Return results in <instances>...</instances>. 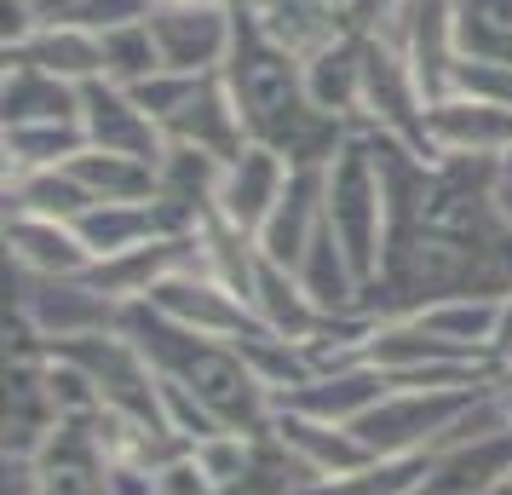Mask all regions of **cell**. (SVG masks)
<instances>
[{"instance_id": "obj_1", "label": "cell", "mask_w": 512, "mask_h": 495, "mask_svg": "<svg viewBox=\"0 0 512 495\" xmlns=\"http://www.w3.org/2000/svg\"><path fill=\"white\" fill-rule=\"evenodd\" d=\"M225 81H231L236 110L248 121V139L271 144L277 156H288V167H328L340 156V144L357 133V127L323 116L311 104L305 64L288 58L277 41H265L248 12L236 24V47H231V64H225Z\"/></svg>"}, {"instance_id": "obj_2", "label": "cell", "mask_w": 512, "mask_h": 495, "mask_svg": "<svg viewBox=\"0 0 512 495\" xmlns=\"http://www.w3.org/2000/svg\"><path fill=\"white\" fill-rule=\"evenodd\" d=\"M121 334L156 363V375L179 380L225 432H248V438H265V432H271L277 398H271V386L254 375V363L242 357V346L179 329V323H167L162 311H150L144 300L121 306Z\"/></svg>"}, {"instance_id": "obj_3", "label": "cell", "mask_w": 512, "mask_h": 495, "mask_svg": "<svg viewBox=\"0 0 512 495\" xmlns=\"http://www.w3.org/2000/svg\"><path fill=\"white\" fill-rule=\"evenodd\" d=\"M507 380L495 386H392L386 398L374 403L363 421L351 426L369 455H426V449H449L461 438V421L489 398L501 392Z\"/></svg>"}, {"instance_id": "obj_4", "label": "cell", "mask_w": 512, "mask_h": 495, "mask_svg": "<svg viewBox=\"0 0 512 495\" xmlns=\"http://www.w3.org/2000/svg\"><path fill=\"white\" fill-rule=\"evenodd\" d=\"M323 225L334 242L346 248L351 271L363 277V288L380 277L386 265V236H392V208H386V185L374 173V156L363 133H351L340 144V156L328 162V196H323Z\"/></svg>"}, {"instance_id": "obj_5", "label": "cell", "mask_w": 512, "mask_h": 495, "mask_svg": "<svg viewBox=\"0 0 512 495\" xmlns=\"http://www.w3.org/2000/svg\"><path fill=\"white\" fill-rule=\"evenodd\" d=\"M236 12L231 0H150V35L162 47V70L213 75L231 64L236 47Z\"/></svg>"}, {"instance_id": "obj_6", "label": "cell", "mask_w": 512, "mask_h": 495, "mask_svg": "<svg viewBox=\"0 0 512 495\" xmlns=\"http://www.w3.org/2000/svg\"><path fill=\"white\" fill-rule=\"evenodd\" d=\"M144 306L162 311L167 323H179V329L208 334V340H231V346L259 329V311L248 306L242 294H231L208 265H190V271L162 277V283L144 294Z\"/></svg>"}, {"instance_id": "obj_7", "label": "cell", "mask_w": 512, "mask_h": 495, "mask_svg": "<svg viewBox=\"0 0 512 495\" xmlns=\"http://www.w3.org/2000/svg\"><path fill=\"white\" fill-rule=\"evenodd\" d=\"M426 150L432 156H484V162H507L512 156V110L484 104V98L449 93L426 104Z\"/></svg>"}, {"instance_id": "obj_8", "label": "cell", "mask_w": 512, "mask_h": 495, "mask_svg": "<svg viewBox=\"0 0 512 495\" xmlns=\"http://www.w3.org/2000/svg\"><path fill=\"white\" fill-rule=\"evenodd\" d=\"M81 127L93 150H121V156H144V162L162 167L167 133L139 110V98L116 87V81H87L81 87Z\"/></svg>"}, {"instance_id": "obj_9", "label": "cell", "mask_w": 512, "mask_h": 495, "mask_svg": "<svg viewBox=\"0 0 512 495\" xmlns=\"http://www.w3.org/2000/svg\"><path fill=\"white\" fill-rule=\"evenodd\" d=\"M167 144H190V150H208V156H219V162H231V156H242L248 150V121H242V110H236V93L231 81H225V70H213L196 81V93L185 98V110L162 127Z\"/></svg>"}, {"instance_id": "obj_10", "label": "cell", "mask_w": 512, "mask_h": 495, "mask_svg": "<svg viewBox=\"0 0 512 495\" xmlns=\"http://www.w3.org/2000/svg\"><path fill=\"white\" fill-rule=\"evenodd\" d=\"M288 156H277L271 144H248L242 156L225 162V179H219V196H213V213H225L231 225H242L248 236H259V225L271 219V208L288 190Z\"/></svg>"}, {"instance_id": "obj_11", "label": "cell", "mask_w": 512, "mask_h": 495, "mask_svg": "<svg viewBox=\"0 0 512 495\" xmlns=\"http://www.w3.org/2000/svg\"><path fill=\"white\" fill-rule=\"evenodd\" d=\"M248 18L259 24L265 41H277L288 58L311 64L317 52H328L334 41L351 35V18H346V0H254Z\"/></svg>"}, {"instance_id": "obj_12", "label": "cell", "mask_w": 512, "mask_h": 495, "mask_svg": "<svg viewBox=\"0 0 512 495\" xmlns=\"http://www.w3.org/2000/svg\"><path fill=\"white\" fill-rule=\"evenodd\" d=\"M323 196H328V167H294L282 202L259 225V254L294 271L305 260V248H311V236L323 231Z\"/></svg>"}, {"instance_id": "obj_13", "label": "cell", "mask_w": 512, "mask_h": 495, "mask_svg": "<svg viewBox=\"0 0 512 495\" xmlns=\"http://www.w3.org/2000/svg\"><path fill=\"white\" fill-rule=\"evenodd\" d=\"M6 248L24 277H87L93 248L81 242L70 219H41V213H6Z\"/></svg>"}, {"instance_id": "obj_14", "label": "cell", "mask_w": 512, "mask_h": 495, "mask_svg": "<svg viewBox=\"0 0 512 495\" xmlns=\"http://www.w3.org/2000/svg\"><path fill=\"white\" fill-rule=\"evenodd\" d=\"M271 438H277L294 461H300L317 484L323 478H346V472H363L369 461V444L351 432V426H334V421H311V415H294V409H277V421H271Z\"/></svg>"}, {"instance_id": "obj_15", "label": "cell", "mask_w": 512, "mask_h": 495, "mask_svg": "<svg viewBox=\"0 0 512 495\" xmlns=\"http://www.w3.org/2000/svg\"><path fill=\"white\" fill-rule=\"evenodd\" d=\"M386 392H392V375H380L369 363H346V369H323L317 380H305L300 392L277 398V409H294V415L334 421V426H357Z\"/></svg>"}, {"instance_id": "obj_16", "label": "cell", "mask_w": 512, "mask_h": 495, "mask_svg": "<svg viewBox=\"0 0 512 495\" xmlns=\"http://www.w3.org/2000/svg\"><path fill=\"white\" fill-rule=\"evenodd\" d=\"M254 311L259 323L271 334H282V340H294V346H317L328 329V311H317V300L305 294L300 271H288V265L277 260H259V283H254Z\"/></svg>"}, {"instance_id": "obj_17", "label": "cell", "mask_w": 512, "mask_h": 495, "mask_svg": "<svg viewBox=\"0 0 512 495\" xmlns=\"http://www.w3.org/2000/svg\"><path fill=\"white\" fill-rule=\"evenodd\" d=\"M6 58H24V64L58 75V81H75V87L104 81V41H98L93 29L58 24V18H52V24H41L29 41H18Z\"/></svg>"}, {"instance_id": "obj_18", "label": "cell", "mask_w": 512, "mask_h": 495, "mask_svg": "<svg viewBox=\"0 0 512 495\" xmlns=\"http://www.w3.org/2000/svg\"><path fill=\"white\" fill-rule=\"evenodd\" d=\"M0 110H6V127H29V121H81V87H75V81H58V75H47V70H35L24 58H6Z\"/></svg>"}, {"instance_id": "obj_19", "label": "cell", "mask_w": 512, "mask_h": 495, "mask_svg": "<svg viewBox=\"0 0 512 495\" xmlns=\"http://www.w3.org/2000/svg\"><path fill=\"white\" fill-rule=\"evenodd\" d=\"M305 87H311V104L323 116L357 127L363 121V35L351 29L346 41H334L328 52H317L305 64Z\"/></svg>"}, {"instance_id": "obj_20", "label": "cell", "mask_w": 512, "mask_h": 495, "mask_svg": "<svg viewBox=\"0 0 512 495\" xmlns=\"http://www.w3.org/2000/svg\"><path fill=\"white\" fill-rule=\"evenodd\" d=\"M70 173L93 190V202H156L162 196V173L144 156H121V150H81Z\"/></svg>"}, {"instance_id": "obj_21", "label": "cell", "mask_w": 512, "mask_h": 495, "mask_svg": "<svg viewBox=\"0 0 512 495\" xmlns=\"http://www.w3.org/2000/svg\"><path fill=\"white\" fill-rule=\"evenodd\" d=\"M87 150V127L81 121H29V127H6V185L41 173V167H70Z\"/></svg>"}, {"instance_id": "obj_22", "label": "cell", "mask_w": 512, "mask_h": 495, "mask_svg": "<svg viewBox=\"0 0 512 495\" xmlns=\"http://www.w3.org/2000/svg\"><path fill=\"white\" fill-rule=\"evenodd\" d=\"M300 271L305 294L317 300V311H328V317H346V311H357V294H363V277L351 271L346 248L334 242V231H317L311 236V248H305V260L294 265Z\"/></svg>"}, {"instance_id": "obj_23", "label": "cell", "mask_w": 512, "mask_h": 495, "mask_svg": "<svg viewBox=\"0 0 512 495\" xmlns=\"http://www.w3.org/2000/svg\"><path fill=\"white\" fill-rule=\"evenodd\" d=\"M87 208H98L93 190L75 179L70 167H41L6 185V213H41V219H81Z\"/></svg>"}, {"instance_id": "obj_24", "label": "cell", "mask_w": 512, "mask_h": 495, "mask_svg": "<svg viewBox=\"0 0 512 495\" xmlns=\"http://www.w3.org/2000/svg\"><path fill=\"white\" fill-rule=\"evenodd\" d=\"M162 196L179 202L190 213H208L213 196H219V179H225V162L208 156V150H190V144H167L162 150Z\"/></svg>"}, {"instance_id": "obj_25", "label": "cell", "mask_w": 512, "mask_h": 495, "mask_svg": "<svg viewBox=\"0 0 512 495\" xmlns=\"http://www.w3.org/2000/svg\"><path fill=\"white\" fill-rule=\"evenodd\" d=\"M98 41H104V81L139 87V81H150V75H162V47H156V35H150V18L104 29Z\"/></svg>"}, {"instance_id": "obj_26", "label": "cell", "mask_w": 512, "mask_h": 495, "mask_svg": "<svg viewBox=\"0 0 512 495\" xmlns=\"http://www.w3.org/2000/svg\"><path fill=\"white\" fill-rule=\"evenodd\" d=\"M196 81H202V75L162 70V75H150V81H139V87H127V93L139 98V110H144L150 121H156V127H167V121L185 110V98L196 93Z\"/></svg>"}, {"instance_id": "obj_27", "label": "cell", "mask_w": 512, "mask_h": 495, "mask_svg": "<svg viewBox=\"0 0 512 495\" xmlns=\"http://www.w3.org/2000/svg\"><path fill=\"white\" fill-rule=\"evenodd\" d=\"M139 18H150V0H75L58 24H81V29H93V35H104V29L139 24Z\"/></svg>"}, {"instance_id": "obj_28", "label": "cell", "mask_w": 512, "mask_h": 495, "mask_svg": "<svg viewBox=\"0 0 512 495\" xmlns=\"http://www.w3.org/2000/svg\"><path fill=\"white\" fill-rule=\"evenodd\" d=\"M455 93L512 110V64H484V58H466L461 75H455Z\"/></svg>"}, {"instance_id": "obj_29", "label": "cell", "mask_w": 512, "mask_h": 495, "mask_svg": "<svg viewBox=\"0 0 512 495\" xmlns=\"http://www.w3.org/2000/svg\"><path fill=\"white\" fill-rule=\"evenodd\" d=\"M415 0H346V18L357 35H397Z\"/></svg>"}, {"instance_id": "obj_30", "label": "cell", "mask_w": 512, "mask_h": 495, "mask_svg": "<svg viewBox=\"0 0 512 495\" xmlns=\"http://www.w3.org/2000/svg\"><path fill=\"white\" fill-rule=\"evenodd\" d=\"M156 490L162 495H219V484H213L208 472H202V461L185 449V455H173V461L156 472Z\"/></svg>"}, {"instance_id": "obj_31", "label": "cell", "mask_w": 512, "mask_h": 495, "mask_svg": "<svg viewBox=\"0 0 512 495\" xmlns=\"http://www.w3.org/2000/svg\"><path fill=\"white\" fill-rule=\"evenodd\" d=\"M489 357H495V369H501V375H512V294H501V329H495Z\"/></svg>"}, {"instance_id": "obj_32", "label": "cell", "mask_w": 512, "mask_h": 495, "mask_svg": "<svg viewBox=\"0 0 512 495\" xmlns=\"http://www.w3.org/2000/svg\"><path fill=\"white\" fill-rule=\"evenodd\" d=\"M495 202H501V213L512 219V179H507V173H501V190H495Z\"/></svg>"}, {"instance_id": "obj_33", "label": "cell", "mask_w": 512, "mask_h": 495, "mask_svg": "<svg viewBox=\"0 0 512 495\" xmlns=\"http://www.w3.org/2000/svg\"><path fill=\"white\" fill-rule=\"evenodd\" d=\"M501 167H507V179H512V156H507V162H501Z\"/></svg>"}, {"instance_id": "obj_34", "label": "cell", "mask_w": 512, "mask_h": 495, "mask_svg": "<svg viewBox=\"0 0 512 495\" xmlns=\"http://www.w3.org/2000/svg\"><path fill=\"white\" fill-rule=\"evenodd\" d=\"M507 392H512V375H507Z\"/></svg>"}, {"instance_id": "obj_35", "label": "cell", "mask_w": 512, "mask_h": 495, "mask_svg": "<svg viewBox=\"0 0 512 495\" xmlns=\"http://www.w3.org/2000/svg\"><path fill=\"white\" fill-rule=\"evenodd\" d=\"M501 495H512V484H507V490H501Z\"/></svg>"}]
</instances>
